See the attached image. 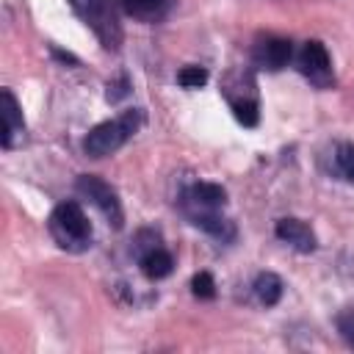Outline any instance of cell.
<instances>
[{
  "mask_svg": "<svg viewBox=\"0 0 354 354\" xmlns=\"http://www.w3.org/2000/svg\"><path fill=\"white\" fill-rule=\"evenodd\" d=\"M141 124H144V111L127 108L116 119H108V122H100L97 127H91L88 136L83 138V152L88 158H105V155L116 152L119 147H124L127 138H133Z\"/></svg>",
  "mask_w": 354,
  "mask_h": 354,
  "instance_id": "6da1fadb",
  "label": "cell"
},
{
  "mask_svg": "<svg viewBox=\"0 0 354 354\" xmlns=\"http://www.w3.org/2000/svg\"><path fill=\"white\" fill-rule=\"evenodd\" d=\"M50 235L66 252H86L91 246V221L77 202H61L50 213Z\"/></svg>",
  "mask_w": 354,
  "mask_h": 354,
  "instance_id": "7a4b0ae2",
  "label": "cell"
},
{
  "mask_svg": "<svg viewBox=\"0 0 354 354\" xmlns=\"http://www.w3.org/2000/svg\"><path fill=\"white\" fill-rule=\"evenodd\" d=\"M75 14L94 30L105 50H119L122 44V22L116 6L111 0H69Z\"/></svg>",
  "mask_w": 354,
  "mask_h": 354,
  "instance_id": "3957f363",
  "label": "cell"
},
{
  "mask_svg": "<svg viewBox=\"0 0 354 354\" xmlns=\"http://www.w3.org/2000/svg\"><path fill=\"white\" fill-rule=\"evenodd\" d=\"M224 97L232 105L235 119L243 127H254L260 119V105H257V91H254V77L249 72H232L224 80Z\"/></svg>",
  "mask_w": 354,
  "mask_h": 354,
  "instance_id": "277c9868",
  "label": "cell"
},
{
  "mask_svg": "<svg viewBox=\"0 0 354 354\" xmlns=\"http://www.w3.org/2000/svg\"><path fill=\"white\" fill-rule=\"evenodd\" d=\"M75 188H77V194H83V196L108 218V224H113L116 230L122 227V221H124L122 202H119L116 191H113L102 177H97V174H80L77 183H75Z\"/></svg>",
  "mask_w": 354,
  "mask_h": 354,
  "instance_id": "5b68a950",
  "label": "cell"
},
{
  "mask_svg": "<svg viewBox=\"0 0 354 354\" xmlns=\"http://www.w3.org/2000/svg\"><path fill=\"white\" fill-rule=\"evenodd\" d=\"M299 69H301V75L310 77V83H315L318 88H326V86L335 83L329 53H326V47H324L318 39L304 41V47H301V53H299Z\"/></svg>",
  "mask_w": 354,
  "mask_h": 354,
  "instance_id": "8992f818",
  "label": "cell"
},
{
  "mask_svg": "<svg viewBox=\"0 0 354 354\" xmlns=\"http://www.w3.org/2000/svg\"><path fill=\"white\" fill-rule=\"evenodd\" d=\"M224 202H227V191L218 183H194L183 194V213L188 218H194L199 213H210V210L224 207Z\"/></svg>",
  "mask_w": 354,
  "mask_h": 354,
  "instance_id": "52a82bcc",
  "label": "cell"
},
{
  "mask_svg": "<svg viewBox=\"0 0 354 354\" xmlns=\"http://www.w3.org/2000/svg\"><path fill=\"white\" fill-rule=\"evenodd\" d=\"M25 138V119L19 111L17 97L11 94V88L0 91V144L6 149H14L17 144H22Z\"/></svg>",
  "mask_w": 354,
  "mask_h": 354,
  "instance_id": "ba28073f",
  "label": "cell"
},
{
  "mask_svg": "<svg viewBox=\"0 0 354 354\" xmlns=\"http://www.w3.org/2000/svg\"><path fill=\"white\" fill-rule=\"evenodd\" d=\"M293 58V44L290 39H279V36H266L254 44L252 50V61L260 66V69H268V72H277L282 66H288V61Z\"/></svg>",
  "mask_w": 354,
  "mask_h": 354,
  "instance_id": "9c48e42d",
  "label": "cell"
},
{
  "mask_svg": "<svg viewBox=\"0 0 354 354\" xmlns=\"http://www.w3.org/2000/svg\"><path fill=\"white\" fill-rule=\"evenodd\" d=\"M274 232H277V238H279V241L290 243V246H293V249H299V252H313V249L318 246L313 227H310V224H304L301 218H279V221H277V227H274Z\"/></svg>",
  "mask_w": 354,
  "mask_h": 354,
  "instance_id": "30bf717a",
  "label": "cell"
},
{
  "mask_svg": "<svg viewBox=\"0 0 354 354\" xmlns=\"http://www.w3.org/2000/svg\"><path fill=\"white\" fill-rule=\"evenodd\" d=\"M174 0H119L122 11L141 22H160L171 11Z\"/></svg>",
  "mask_w": 354,
  "mask_h": 354,
  "instance_id": "8fae6325",
  "label": "cell"
},
{
  "mask_svg": "<svg viewBox=\"0 0 354 354\" xmlns=\"http://www.w3.org/2000/svg\"><path fill=\"white\" fill-rule=\"evenodd\" d=\"M138 263H141L144 277H149V279H163V277H169L171 268H174V260H171V254H169L163 246L149 249L147 254L138 257Z\"/></svg>",
  "mask_w": 354,
  "mask_h": 354,
  "instance_id": "7c38bea8",
  "label": "cell"
},
{
  "mask_svg": "<svg viewBox=\"0 0 354 354\" xmlns=\"http://www.w3.org/2000/svg\"><path fill=\"white\" fill-rule=\"evenodd\" d=\"M254 296L260 299V304L274 307L282 299V279L277 274H271V271L257 274V279H254Z\"/></svg>",
  "mask_w": 354,
  "mask_h": 354,
  "instance_id": "4fadbf2b",
  "label": "cell"
},
{
  "mask_svg": "<svg viewBox=\"0 0 354 354\" xmlns=\"http://www.w3.org/2000/svg\"><path fill=\"white\" fill-rule=\"evenodd\" d=\"M335 169L340 177L354 180V144L351 141H343L335 147Z\"/></svg>",
  "mask_w": 354,
  "mask_h": 354,
  "instance_id": "5bb4252c",
  "label": "cell"
},
{
  "mask_svg": "<svg viewBox=\"0 0 354 354\" xmlns=\"http://www.w3.org/2000/svg\"><path fill=\"white\" fill-rule=\"evenodd\" d=\"M177 83L185 88H199L207 83V69L205 66H183L177 72Z\"/></svg>",
  "mask_w": 354,
  "mask_h": 354,
  "instance_id": "9a60e30c",
  "label": "cell"
},
{
  "mask_svg": "<svg viewBox=\"0 0 354 354\" xmlns=\"http://www.w3.org/2000/svg\"><path fill=\"white\" fill-rule=\"evenodd\" d=\"M191 290H194V296H199V299H213V296H216V282H213V277H210L207 271H199V274L191 279Z\"/></svg>",
  "mask_w": 354,
  "mask_h": 354,
  "instance_id": "2e32d148",
  "label": "cell"
},
{
  "mask_svg": "<svg viewBox=\"0 0 354 354\" xmlns=\"http://www.w3.org/2000/svg\"><path fill=\"white\" fill-rule=\"evenodd\" d=\"M124 94H127V80H124V77H119V83H108V100H111V102L122 100Z\"/></svg>",
  "mask_w": 354,
  "mask_h": 354,
  "instance_id": "e0dca14e",
  "label": "cell"
}]
</instances>
